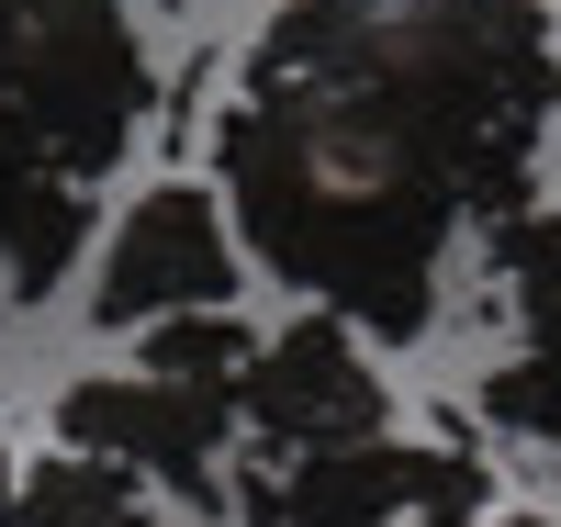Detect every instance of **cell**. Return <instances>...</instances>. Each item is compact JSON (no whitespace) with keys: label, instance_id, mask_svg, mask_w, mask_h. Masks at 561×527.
Returning <instances> with one entry per match:
<instances>
[{"label":"cell","instance_id":"1","mask_svg":"<svg viewBox=\"0 0 561 527\" xmlns=\"http://www.w3.org/2000/svg\"><path fill=\"white\" fill-rule=\"evenodd\" d=\"M225 191H237L248 248L337 303L370 337H427L438 314V248L472 225V169H460L393 90L304 57H248V90L214 135Z\"/></svg>","mask_w":561,"mask_h":527},{"label":"cell","instance_id":"9","mask_svg":"<svg viewBox=\"0 0 561 527\" xmlns=\"http://www.w3.org/2000/svg\"><path fill=\"white\" fill-rule=\"evenodd\" d=\"M248 325L225 314V303H203V314H158V337H147V370H169V381H192V393H237L248 404Z\"/></svg>","mask_w":561,"mask_h":527},{"label":"cell","instance_id":"10","mask_svg":"<svg viewBox=\"0 0 561 527\" xmlns=\"http://www.w3.org/2000/svg\"><path fill=\"white\" fill-rule=\"evenodd\" d=\"M404 527H550V516H494L483 505V516H404Z\"/></svg>","mask_w":561,"mask_h":527},{"label":"cell","instance_id":"3","mask_svg":"<svg viewBox=\"0 0 561 527\" xmlns=\"http://www.w3.org/2000/svg\"><path fill=\"white\" fill-rule=\"evenodd\" d=\"M225 293H237V236H225L214 191L158 180L147 203L113 225L102 280H90V314H102V325H158V314H203Z\"/></svg>","mask_w":561,"mask_h":527},{"label":"cell","instance_id":"6","mask_svg":"<svg viewBox=\"0 0 561 527\" xmlns=\"http://www.w3.org/2000/svg\"><path fill=\"white\" fill-rule=\"evenodd\" d=\"M280 516L293 527H404L415 516V449H393V438L304 449L280 471Z\"/></svg>","mask_w":561,"mask_h":527},{"label":"cell","instance_id":"7","mask_svg":"<svg viewBox=\"0 0 561 527\" xmlns=\"http://www.w3.org/2000/svg\"><path fill=\"white\" fill-rule=\"evenodd\" d=\"M90 236V180H57V169H0V270H12V293H57L68 259Z\"/></svg>","mask_w":561,"mask_h":527},{"label":"cell","instance_id":"8","mask_svg":"<svg viewBox=\"0 0 561 527\" xmlns=\"http://www.w3.org/2000/svg\"><path fill=\"white\" fill-rule=\"evenodd\" d=\"M12 527H147V505H135V471H124V460H102V449H57L45 471H23Z\"/></svg>","mask_w":561,"mask_h":527},{"label":"cell","instance_id":"5","mask_svg":"<svg viewBox=\"0 0 561 527\" xmlns=\"http://www.w3.org/2000/svg\"><path fill=\"white\" fill-rule=\"evenodd\" d=\"M248 426L270 449H337V438H382V370L359 359L337 314H304L293 337H270L248 359Z\"/></svg>","mask_w":561,"mask_h":527},{"label":"cell","instance_id":"12","mask_svg":"<svg viewBox=\"0 0 561 527\" xmlns=\"http://www.w3.org/2000/svg\"><path fill=\"white\" fill-rule=\"evenodd\" d=\"M0 293H12V270H0Z\"/></svg>","mask_w":561,"mask_h":527},{"label":"cell","instance_id":"11","mask_svg":"<svg viewBox=\"0 0 561 527\" xmlns=\"http://www.w3.org/2000/svg\"><path fill=\"white\" fill-rule=\"evenodd\" d=\"M12 494H23V471H12V449H0V527H12Z\"/></svg>","mask_w":561,"mask_h":527},{"label":"cell","instance_id":"4","mask_svg":"<svg viewBox=\"0 0 561 527\" xmlns=\"http://www.w3.org/2000/svg\"><path fill=\"white\" fill-rule=\"evenodd\" d=\"M237 415H248L237 393H192V381H169V370H113V381H79L57 404V438L102 449L124 471H158L180 494H214V449H225Z\"/></svg>","mask_w":561,"mask_h":527},{"label":"cell","instance_id":"2","mask_svg":"<svg viewBox=\"0 0 561 527\" xmlns=\"http://www.w3.org/2000/svg\"><path fill=\"white\" fill-rule=\"evenodd\" d=\"M147 124V45L113 0H0V169L102 180Z\"/></svg>","mask_w":561,"mask_h":527}]
</instances>
